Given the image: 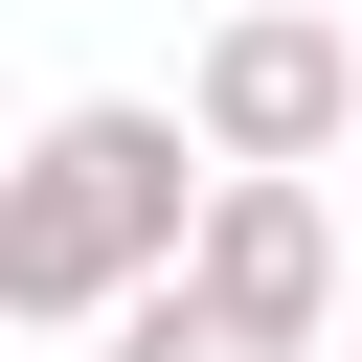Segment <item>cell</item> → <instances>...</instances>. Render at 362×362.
I'll return each mask as SVG.
<instances>
[{
    "label": "cell",
    "mask_w": 362,
    "mask_h": 362,
    "mask_svg": "<svg viewBox=\"0 0 362 362\" xmlns=\"http://www.w3.org/2000/svg\"><path fill=\"white\" fill-rule=\"evenodd\" d=\"M204 226V158L158 90H68L23 158H0V339H90L113 294H158Z\"/></svg>",
    "instance_id": "cell-1"
},
{
    "label": "cell",
    "mask_w": 362,
    "mask_h": 362,
    "mask_svg": "<svg viewBox=\"0 0 362 362\" xmlns=\"http://www.w3.org/2000/svg\"><path fill=\"white\" fill-rule=\"evenodd\" d=\"M181 294L317 362V317H339V204H317V181H204V226H181Z\"/></svg>",
    "instance_id": "cell-3"
},
{
    "label": "cell",
    "mask_w": 362,
    "mask_h": 362,
    "mask_svg": "<svg viewBox=\"0 0 362 362\" xmlns=\"http://www.w3.org/2000/svg\"><path fill=\"white\" fill-rule=\"evenodd\" d=\"M90 339H113V362H294V339H249V317H204L181 272H158V294H113Z\"/></svg>",
    "instance_id": "cell-4"
},
{
    "label": "cell",
    "mask_w": 362,
    "mask_h": 362,
    "mask_svg": "<svg viewBox=\"0 0 362 362\" xmlns=\"http://www.w3.org/2000/svg\"><path fill=\"white\" fill-rule=\"evenodd\" d=\"M0 362H23V339H0Z\"/></svg>",
    "instance_id": "cell-5"
},
{
    "label": "cell",
    "mask_w": 362,
    "mask_h": 362,
    "mask_svg": "<svg viewBox=\"0 0 362 362\" xmlns=\"http://www.w3.org/2000/svg\"><path fill=\"white\" fill-rule=\"evenodd\" d=\"M181 158H204V181H317V158H362V23L226 0L204 68H181Z\"/></svg>",
    "instance_id": "cell-2"
}]
</instances>
